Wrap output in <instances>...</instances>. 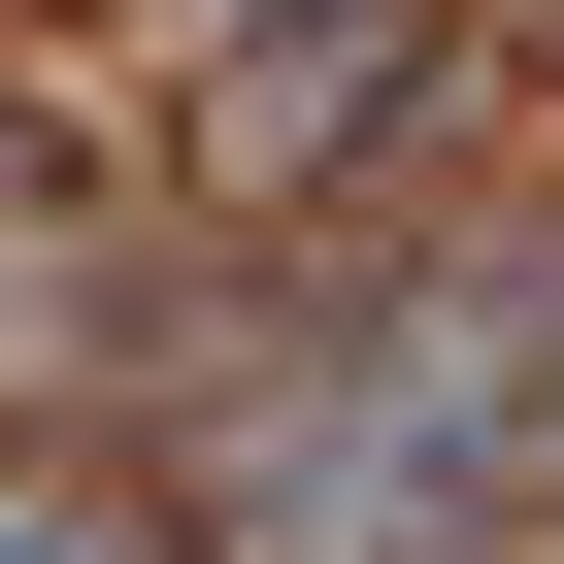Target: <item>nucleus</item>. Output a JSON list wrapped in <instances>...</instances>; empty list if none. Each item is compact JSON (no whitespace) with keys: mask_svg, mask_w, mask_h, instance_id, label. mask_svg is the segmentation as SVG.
Segmentation results:
<instances>
[{"mask_svg":"<svg viewBox=\"0 0 564 564\" xmlns=\"http://www.w3.org/2000/svg\"><path fill=\"white\" fill-rule=\"evenodd\" d=\"M0 564H166V498H133V465H67V432H0Z\"/></svg>","mask_w":564,"mask_h":564,"instance_id":"obj_1","label":"nucleus"},{"mask_svg":"<svg viewBox=\"0 0 564 564\" xmlns=\"http://www.w3.org/2000/svg\"><path fill=\"white\" fill-rule=\"evenodd\" d=\"M67 333V199H0V366H34Z\"/></svg>","mask_w":564,"mask_h":564,"instance_id":"obj_2","label":"nucleus"}]
</instances>
